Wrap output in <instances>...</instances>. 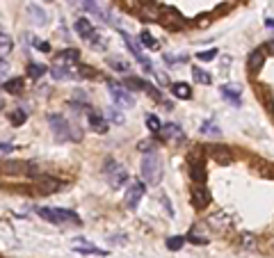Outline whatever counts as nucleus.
Here are the masks:
<instances>
[{
    "mask_svg": "<svg viewBox=\"0 0 274 258\" xmlns=\"http://www.w3.org/2000/svg\"><path fill=\"white\" fill-rule=\"evenodd\" d=\"M37 215L50 224H80V217L66 208H37Z\"/></svg>",
    "mask_w": 274,
    "mask_h": 258,
    "instance_id": "obj_3",
    "label": "nucleus"
},
{
    "mask_svg": "<svg viewBox=\"0 0 274 258\" xmlns=\"http://www.w3.org/2000/svg\"><path fill=\"white\" fill-rule=\"evenodd\" d=\"M108 64L112 66L115 71H121V73H128V64L121 60H117V57H108Z\"/></svg>",
    "mask_w": 274,
    "mask_h": 258,
    "instance_id": "obj_35",
    "label": "nucleus"
},
{
    "mask_svg": "<svg viewBox=\"0 0 274 258\" xmlns=\"http://www.w3.org/2000/svg\"><path fill=\"white\" fill-rule=\"evenodd\" d=\"M87 119H89V126H92V130H96V133H108V121L103 119V117H101V114H96V112H89V117H87Z\"/></svg>",
    "mask_w": 274,
    "mask_h": 258,
    "instance_id": "obj_19",
    "label": "nucleus"
},
{
    "mask_svg": "<svg viewBox=\"0 0 274 258\" xmlns=\"http://www.w3.org/2000/svg\"><path fill=\"white\" fill-rule=\"evenodd\" d=\"M265 48H256L254 53L249 55V57H247V69L251 71V73H258L260 71V66L265 64Z\"/></svg>",
    "mask_w": 274,
    "mask_h": 258,
    "instance_id": "obj_12",
    "label": "nucleus"
},
{
    "mask_svg": "<svg viewBox=\"0 0 274 258\" xmlns=\"http://www.w3.org/2000/svg\"><path fill=\"white\" fill-rule=\"evenodd\" d=\"M28 75H30V78H41V75H46V66L30 62V64H28Z\"/></svg>",
    "mask_w": 274,
    "mask_h": 258,
    "instance_id": "obj_30",
    "label": "nucleus"
},
{
    "mask_svg": "<svg viewBox=\"0 0 274 258\" xmlns=\"http://www.w3.org/2000/svg\"><path fill=\"white\" fill-rule=\"evenodd\" d=\"M190 176H192V181H195L197 185L206 183V167H204L201 160H195V162L190 164Z\"/></svg>",
    "mask_w": 274,
    "mask_h": 258,
    "instance_id": "obj_16",
    "label": "nucleus"
},
{
    "mask_svg": "<svg viewBox=\"0 0 274 258\" xmlns=\"http://www.w3.org/2000/svg\"><path fill=\"white\" fill-rule=\"evenodd\" d=\"M171 92H174V96L176 99H180V101L192 99V87H190L188 82H174L171 84Z\"/></svg>",
    "mask_w": 274,
    "mask_h": 258,
    "instance_id": "obj_18",
    "label": "nucleus"
},
{
    "mask_svg": "<svg viewBox=\"0 0 274 258\" xmlns=\"http://www.w3.org/2000/svg\"><path fill=\"white\" fill-rule=\"evenodd\" d=\"M108 90H110V94H112V99H115V103H119V105H133L135 103L133 94L126 90L124 84H117L115 80H108Z\"/></svg>",
    "mask_w": 274,
    "mask_h": 258,
    "instance_id": "obj_7",
    "label": "nucleus"
},
{
    "mask_svg": "<svg viewBox=\"0 0 274 258\" xmlns=\"http://www.w3.org/2000/svg\"><path fill=\"white\" fill-rule=\"evenodd\" d=\"M48 124L57 142H69V139L78 142L80 139V133H75L73 126L64 119V114H48Z\"/></svg>",
    "mask_w": 274,
    "mask_h": 258,
    "instance_id": "obj_1",
    "label": "nucleus"
},
{
    "mask_svg": "<svg viewBox=\"0 0 274 258\" xmlns=\"http://www.w3.org/2000/svg\"><path fill=\"white\" fill-rule=\"evenodd\" d=\"M219 92H222V99H224V101H229V103H233V105H240V90H238V87L224 84Z\"/></svg>",
    "mask_w": 274,
    "mask_h": 258,
    "instance_id": "obj_20",
    "label": "nucleus"
},
{
    "mask_svg": "<svg viewBox=\"0 0 274 258\" xmlns=\"http://www.w3.org/2000/svg\"><path fill=\"white\" fill-rule=\"evenodd\" d=\"M119 35H121V39H124V44H126V46H128V50H130V53H133V57H135V60L140 62V64H142V66H144V69H146V71H149V73H151V64H149V60H146L144 55H142L140 46L135 44V39H133V37H130V35H128V32H124V30H121V32H119Z\"/></svg>",
    "mask_w": 274,
    "mask_h": 258,
    "instance_id": "obj_9",
    "label": "nucleus"
},
{
    "mask_svg": "<svg viewBox=\"0 0 274 258\" xmlns=\"http://www.w3.org/2000/svg\"><path fill=\"white\" fill-rule=\"evenodd\" d=\"M153 149H155L153 142H140V151H142V153H153Z\"/></svg>",
    "mask_w": 274,
    "mask_h": 258,
    "instance_id": "obj_39",
    "label": "nucleus"
},
{
    "mask_svg": "<svg viewBox=\"0 0 274 258\" xmlns=\"http://www.w3.org/2000/svg\"><path fill=\"white\" fill-rule=\"evenodd\" d=\"M23 78H12V80H5V82H3V90L7 92V94H21V92H23Z\"/></svg>",
    "mask_w": 274,
    "mask_h": 258,
    "instance_id": "obj_21",
    "label": "nucleus"
},
{
    "mask_svg": "<svg viewBox=\"0 0 274 258\" xmlns=\"http://www.w3.org/2000/svg\"><path fill=\"white\" fill-rule=\"evenodd\" d=\"M160 23L167 25V28H180V25H183V16H180L176 10H171V7H164Z\"/></svg>",
    "mask_w": 274,
    "mask_h": 258,
    "instance_id": "obj_13",
    "label": "nucleus"
},
{
    "mask_svg": "<svg viewBox=\"0 0 274 258\" xmlns=\"http://www.w3.org/2000/svg\"><path fill=\"white\" fill-rule=\"evenodd\" d=\"M50 75H53L55 80H69V78H73V71L69 69V64H57L55 66H50Z\"/></svg>",
    "mask_w": 274,
    "mask_h": 258,
    "instance_id": "obj_17",
    "label": "nucleus"
},
{
    "mask_svg": "<svg viewBox=\"0 0 274 258\" xmlns=\"http://www.w3.org/2000/svg\"><path fill=\"white\" fill-rule=\"evenodd\" d=\"M183 244H185L183 235H171V238H167V249H169V251H178Z\"/></svg>",
    "mask_w": 274,
    "mask_h": 258,
    "instance_id": "obj_28",
    "label": "nucleus"
},
{
    "mask_svg": "<svg viewBox=\"0 0 274 258\" xmlns=\"http://www.w3.org/2000/svg\"><path fill=\"white\" fill-rule=\"evenodd\" d=\"M108 112H110V119L115 121V124H124V114H121V110L112 108V110H108Z\"/></svg>",
    "mask_w": 274,
    "mask_h": 258,
    "instance_id": "obj_38",
    "label": "nucleus"
},
{
    "mask_svg": "<svg viewBox=\"0 0 274 258\" xmlns=\"http://www.w3.org/2000/svg\"><path fill=\"white\" fill-rule=\"evenodd\" d=\"M82 7H85L87 12H92V14H96V16H101V19H110L108 14H105L103 10H101L99 5H96V0H82Z\"/></svg>",
    "mask_w": 274,
    "mask_h": 258,
    "instance_id": "obj_25",
    "label": "nucleus"
},
{
    "mask_svg": "<svg viewBox=\"0 0 274 258\" xmlns=\"http://www.w3.org/2000/svg\"><path fill=\"white\" fill-rule=\"evenodd\" d=\"M192 75H195V80H197V82H201V84H210V82H213V78H210L206 71H201L199 66H192Z\"/></svg>",
    "mask_w": 274,
    "mask_h": 258,
    "instance_id": "obj_29",
    "label": "nucleus"
},
{
    "mask_svg": "<svg viewBox=\"0 0 274 258\" xmlns=\"http://www.w3.org/2000/svg\"><path fill=\"white\" fill-rule=\"evenodd\" d=\"M162 12H164V5H160V3H142V7L137 10V16H140L142 21H149V23H155L160 19H162Z\"/></svg>",
    "mask_w": 274,
    "mask_h": 258,
    "instance_id": "obj_5",
    "label": "nucleus"
},
{
    "mask_svg": "<svg viewBox=\"0 0 274 258\" xmlns=\"http://www.w3.org/2000/svg\"><path fill=\"white\" fill-rule=\"evenodd\" d=\"M140 41L146 46V48H151V50H158V41L153 39V35H151V32H142V35H140Z\"/></svg>",
    "mask_w": 274,
    "mask_h": 258,
    "instance_id": "obj_32",
    "label": "nucleus"
},
{
    "mask_svg": "<svg viewBox=\"0 0 274 258\" xmlns=\"http://www.w3.org/2000/svg\"><path fill=\"white\" fill-rule=\"evenodd\" d=\"M197 57H199L201 62H210V60H215V57H217V50H215V48L204 50V53H199V55H197Z\"/></svg>",
    "mask_w": 274,
    "mask_h": 258,
    "instance_id": "obj_36",
    "label": "nucleus"
},
{
    "mask_svg": "<svg viewBox=\"0 0 274 258\" xmlns=\"http://www.w3.org/2000/svg\"><path fill=\"white\" fill-rule=\"evenodd\" d=\"M160 139H164V142H171V139L180 142V139H183V130L176 124H164L162 130H160Z\"/></svg>",
    "mask_w": 274,
    "mask_h": 258,
    "instance_id": "obj_15",
    "label": "nucleus"
},
{
    "mask_svg": "<svg viewBox=\"0 0 274 258\" xmlns=\"http://www.w3.org/2000/svg\"><path fill=\"white\" fill-rule=\"evenodd\" d=\"M28 14H30L32 19H35V23H37V25H44L46 21H48L46 12H44V10H39L37 5H28Z\"/></svg>",
    "mask_w": 274,
    "mask_h": 258,
    "instance_id": "obj_24",
    "label": "nucleus"
},
{
    "mask_svg": "<svg viewBox=\"0 0 274 258\" xmlns=\"http://www.w3.org/2000/svg\"><path fill=\"white\" fill-rule=\"evenodd\" d=\"M164 62H167V64H180V62H185V57H183V55H180V57H171V55H167Z\"/></svg>",
    "mask_w": 274,
    "mask_h": 258,
    "instance_id": "obj_41",
    "label": "nucleus"
},
{
    "mask_svg": "<svg viewBox=\"0 0 274 258\" xmlns=\"http://www.w3.org/2000/svg\"><path fill=\"white\" fill-rule=\"evenodd\" d=\"M103 174H105V179L110 181L112 188H121V185H126V181H128V171H126L115 158H108L103 162Z\"/></svg>",
    "mask_w": 274,
    "mask_h": 258,
    "instance_id": "obj_4",
    "label": "nucleus"
},
{
    "mask_svg": "<svg viewBox=\"0 0 274 258\" xmlns=\"http://www.w3.org/2000/svg\"><path fill=\"white\" fill-rule=\"evenodd\" d=\"M188 242H195V244H206L208 242V238H201V235H188Z\"/></svg>",
    "mask_w": 274,
    "mask_h": 258,
    "instance_id": "obj_40",
    "label": "nucleus"
},
{
    "mask_svg": "<svg viewBox=\"0 0 274 258\" xmlns=\"http://www.w3.org/2000/svg\"><path fill=\"white\" fill-rule=\"evenodd\" d=\"M73 30L78 32V37H80V39H85L87 44H89V41H92V39H94V37H96L94 25H92V21H87V19H78V21H75Z\"/></svg>",
    "mask_w": 274,
    "mask_h": 258,
    "instance_id": "obj_11",
    "label": "nucleus"
},
{
    "mask_svg": "<svg viewBox=\"0 0 274 258\" xmlns=\"http://www.w3.org/2000/svg\"><path fill=\"white\" fill-rule=\"evenodd\" d=\"M37 185V192L39 194H55V192H60L62 188H64V183L57 179H53V176H41V179L35 181Z\"/></svg>",
    "mask_w": 274,
    "mask_h": 258,
    "instance_id": "obj_8",
    "label": "nucleus"
},
{
    "mask_svg": "<svg viewBox=\"0 0 274 258\" xmlns=\"http://www.w3.org/2000/svg\"><path fill=\"white\" fill-rule=\"evenodd\" d=\"M21 167H25L23 162H3V171H5V174H19V171H23V169Z\"/></svg>",
    "mask_w": 274,
    "mask_h": 258,
    "instance_id": "obj_34",
    "label": "nucleus"
},
{
    "mask_svg": "<svg viewBox=\"0 0 274 258\" xmlns=\"http://www.w3.org/2000/svg\"><path fill=\"white\" fill-rule=\"evenodd\" d=\"M160 201H162V206H164V210H167V213L174 215V210H171V206H169V199L164 197V194H160Z\"/></svg>",
    "mask_w": 274,
    "mask_h": 258,
    "instance_id": "obj_42",
    "label": "nucleus"
},
{
    "mask_svg": "<svg viewBox=\"0 0 274 258\" xmlns=\"http://www.w3.org/2000/svg\"><path fill=\"white\" fill-rule=\"evenodd\" d=\"M12 46H14V44H12V39L5 35V32H3V35H0V50H3V60H7V53L12 50Z\"/></svg>",
    "mask_w": 274,
    "mask_h": 258,
    "instance_id": "obj_31",
    "label": "nucleus"
},
{
    "mask_svg": "<svg viewBox=\"0 0 274 258\" xmlns=\"http://www.w3.org/2000/svg\"><path fill=\"white\" fill-rule=\"evenodd\" d=\"M201 133H204V135H213V137H219L222 130H219L213 121H206V124H201Z\"/></svg>",
    "mask_w": 274,
    "mask_h": 258,
    "instance_id": "obj_33",
    "label": "nucleus"
},
{
    "mask_svg": "<svg viewBox=\"0 0 274 258\" xmlns=\"http://www.w3.org/2000/svg\"><path fill=\"white\" fill-rule=\"evenodd\" d=\"M146 128H149L151 133L160 135V130H162V124H160V119L155 117V114H149V117H146Z\"/></svg>",
    "mask_w": 274,
    "mask_h": 258,
    "instance_id": "obj_27",
    "label": "nucleus"
},
{
    "mask_svg": "<svg viewBox=\"0 0 274 258\" xmlns=\"http://www.w3.org/2000/svg\"><path fill=\"white\" fill-rule=\"evenodd\" d=\"M265 53H267V55H274V39H269L267 44H265Z\"/></svg>",
    "mask_w": 274,
    "mask_h": 258,
    "instance_id": "obj_44",
    "label": "nucleus"
},
{
    "mask_svg": "<svg viewBox=\"0 0 274 258\" xmlns=\"http://www.w3.org/2000/svg\"><path fill=\"white\" fill-rule=\"evenodd\" d=\"M142 176L149 185H158L162 181V158L160 153H144L142 158Z\"/></svg>",
    "mask_w": 274,
    "mask_h": 258,
    "instance_id": "obj_2",
    "label": "nucleus"
},
{
    "mask_svg": "<svg viewBox=\"0 0 274 258\" xmlns=\"http://www.w3.org/2000/svg\"><path fill=\"white\" fill-rule=\"evenodd\" d=\"M210 158L217 164H231L233 162V153L226 146H210Z\"/></svg>",
    "mask_w": 274,
    "mask_h": 258,
    "instance_id": "obj_14",
    "label": "nucleus"
},
{
    "mask_svg": "<svg viewBox=\"0 0 274 258\" xmlns=\"http://www.w3.org/2000/svg\"><path fill=\"white\" fill-rule=\"evenodd\" d=\"M35 46L41 50V53H48L50 50V44H46V41H35Z\"/></svg>",
    "mask_w": 274,
    "mask_h": 258,
    "instance_id": "obj_43",
    "label": "nucleus"
},
{
    "mask_svg": "<svg viewBox=\"0 0 274 258\" xmlns=\"http://www.w3.org/2000/svg\"><path fill=\"white\" fill-rule=\"evenodd\" d=\"M10 121L14 126H23L25 121H28V112H25V110H12V112H10Z\"/></svg>",
    "mask_w": 274,
    "mask_h": 258,
    "instance_id": "obj_26",
    "label": "nucleus"
},
{
    "mask_svg": "<svg viewBox=\"0 0 274 258\" xmlns=\"http://www.w3.org/2000/svg\"><path fill=\"white\" fill-rule=\"evenodd\" d=\"M73 249L78 253H101V256H105V253H108V251H103V249H99V247H92V244H87L85 238H80L78 242L73 244Z\"/></svg>",
    "mask_w": 274,
    "mask_h": 258,
    "instance_id": "obj_23",
    "label": "nucleus"
},
{
    "mask_svg": "<svg viewBox=\"0 0 274 258\" xmlns=\"http://www.w3.org/2000/svg\"><path fill=\"white\" fill-rule=\"evenodd\" d=\"M78 57H80V53L75 48H66V50H62V53L57 55V62H60V64H75Z\"/></svg>",
    "mask_w": 274,
    "mask_h": 258,
    "instance_id": "obj_22",
    "label": "nucleus"
},
{
    "mask_svg": "<svg viewBox=\"0 0 274 258\" xmlns=\"http://www.w3.org/2000/svg\"><path fill=\"white\" fill-rule=\"evenodd\" d=\"M126 242H128L126 233H119V235H112V238H110V244H115V247H124Z\"/></svg>",
    "mask_w": 274,
    "mask_h": 258,
    "instance_id": "obj_37",
    "label": "nucleus"
},
{
    "mask_svg": "<svg viewBox=\"0 0 274 258\" xmlns=\"http://www.w3.org/2000/svg\"><path fill=\"white\" fill-rule=\"evenodd\" d=\"M190 201H192V206H195L197 210H204L206 206L210 204V192L204 185H195L192 192H190Z\"/></svg>",
    "mask_w": 274,
    "mask_h": 258,
    "instance_id": "obj_10",
    "label": "nucleus"
},
{
    "mask_svg": "<svg viewBox=\"0 0 274 258\" xmlns=\"http://www.w3.org/2000/svg\"><path fill=\"white\" fill-rule=\"evenodd\" d=\"M0 149H3V155H7V153H12V149H14V146L7 144V142H3V144H0Z\"/></svg>",
    "mask_w": 274,
    "mask_h": 258,
    "instance_id": "obj_45",
    "label": "nucleus"
},
{
    "mask_svg": "<svg viewBox=\"0 0 274 258\" xmlns=\"http://www.w3.org/2000/svg\"><path fill=\"white\" fill-rule=\"evenodd\" d=\"M144 192H146V185L142 183V181H137V183H133L128 190H126V197H124V204H126V208H130V210H135L137 208V204L142 201V197H144Z\"/></svg>",
    "mask_w": 274,
    "mask_h": 258,
    "instance_id": "obj_6",
    "label": "nucleus"
}]
</instances>
